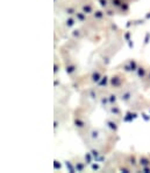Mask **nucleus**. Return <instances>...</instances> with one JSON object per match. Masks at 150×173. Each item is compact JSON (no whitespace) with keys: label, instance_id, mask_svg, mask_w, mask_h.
I'll return each instance as SVG.
<instances>
[{"label":"nucleus","instance_id":"nucleus-1","mask_svg":"<svg viewBox=\"0 0 150 173\" xmlns=\"http://www.w3.org/2000/svg\"><path fill=\"white\" fill-rule=\"evenodd\" d=\"M140 164L142 166H150V160L147 158V157H140Z\"/></svg>","mask_w":150,"mask_h":173},{"label":"nucleus","instance_id":"nucleus-2","mask_svg":"<svg viewBox=\"0 0 150 173\" xmlns=\"http://www.w3.org/2000/svg\"><path fill=\"white\" fill-rule=\"evenodd\" d=\"M100 77H101V74H100L99 71H94L92 75V81L93 82H99Z\"/></svg>","mask_w":150,"mask_h":173},{"label":"nucleus","instance_id":"nucleus-3","mask_svg":"<svg viewBox=\"0 0 150 173\" xmlns=\"http://www.w3.org/2000/svg\"><path fill=\"white\" fill-rule=\"evenodd\" d=\"M117 79H119V77H113V79H112L111 84L113 85V87H119V85H120V81Z\"/></svg>","mask_w":150,"mask_h":173},{"label":"nucleus","instance_id":"nucleus-4","mask_svg":"<svg viewBox=\"0 0 150 173\" xmlns=\"http://www.w3.org/2000/svg\"><path fill=\"white\" fill-rule=\"evenodd\" d=\"M137 73H138V77H142L143 79L144 76H145V69L144 68H137Z\"/></svg>","mask_w":150,"mask_h":173},{"label":"nucleus","instance_id":"nucleus-5","mask_svg":"<svg viewBox=\"0 0 150 173\" xmlns=\"http://www.w3.org/2000/svg\"><path fill=\"white\" fill-rule=\"evenodd\" d=\"M129 64H130V70H137V64L134 60L129 61Z\"/></svg>","mask_w":150,"mask_h":173},{"label":"nucleus","instance_id":"nucleus-6","mask_svg":"<svg viewBox=\"0 0 150 173\" xmlns=\"http://www.w3.org/2000/svg\"><path fill=\"white\" fill-rule=\"evenodd\" d=\"M83 11H84V13H92V7L90 6V5H85V6H83Z\"/></svg>","mask_w":150,"mask_h":173},{"label":"nucleus","instance_id":"nucleus-7","mask_svg":"<svg viewBox=\"0 0 150 173\" xmlns=\"http://www.w3.org/2000/svg\"><path fill=\"white\" fill-rule=\"evenodd\" d=\"M73 25H75V19L69 18L68 20H66V26H68V27H72Z\"/></svg>","mask_w":150,"mask_h":173},{"label":"nucleus","instance_id":"nucleus-8","mask_svg":"<svg viewBox=\"0 0 150 173\" xmlns=\"http://www.w3.org/2000/svg\"><path fill=\"white\" fill-rule=\"evenodd\" d=\"M130 96H132V95H130V92H126V94H122V96H121V100L126 102V101H128L129 98H130Z\"/></svg>","mask_w":150,"mask_h":173},{"label":"nucleus","instance_id":"nucleus-9","mask_svg":"<svg viewBox=\"0 0 150 173\" xmlns=\"http://www.w3.org/2000/svg\"><path fill=\"white\" fill-rule=\"evenodd\" d=\"M75 123H76V126H78V128H83V126H84V122H81L80 121V119H79V118H77V119H76V121H75Z\"/></svg>","mask_w":150,"mask_h":173},{"label":"nucleus","instance_id":"nucleus-10","mask_svg":"<svg viewBox=\"0 0 150 173\" xmlns=\"http://www.w3.org/2000/svg\"><path fill=\"white\" fill-rule=\"evenodd\" d=\"M76 16H77V19L79 21H84L85 20V15L83 13H76Z\"/></svg>","mask_w":150,"mask_h":173},{"label":"nucleus","instance_id":"nucleus-11","mask_svg":"<svg viewBox=\"0 0 150 173\" xmlns=\"http://www.w3.org/2000/svg\"><path fill=\"white\" fill-rule=\"evenodd\" d=\"M76 70V67L75 66H70V67H66V73L68 74H72L73 71Z\"/></svg>","mask_w":150,"mask_h":173},{"label":"nucleus","instance_id":"nucleus-12","mask_svg":"<svg viewBox=\"0 0 150 173\" xmlns=\"http://www.w3.org/2000/svg\"><path fill=\"white\" fill-rule=\"evenodd\" d=\"M114 7H121V0H112Z\"/></svg>","mask_w":150,"mask_h":173},{"label":"nucleus","instance_id":"nucleus-13","mask_svg":"<svg viewBox=\"0 0 150 173\" xmlns=\"http://www.w3.org/2000/svg\"><path fill=\"white\" fill-rule=\"evenodd\" d=\"M102 16H104V14H102V12H100V11H97V12L94 13V18L100 19V18H102Z\"/></svg>","mask_w":150,"mask_h":173},{"label":"nucleus","instance_id":"nucleus-14","mask_svg":"<svg viewBox=\"0 0 150 173\" xmlns=\"http://www.w3.org/2000/svg\"><path fill=\"white\" fill-rule=\"evenodd\" d=\"M121 9H122V11H125V12H127V11L129 9L128 4H123V5H121Z\"/></svg>","mask_w":150,"mask_h":173},{"label":"nucleus","instance_id":"nucleus-15","mask_svg":"<svg viewBox=\"0 0 150 173\" xmlns=\"http://www.w3.org/2000/svg\"><path fill=\"white\" fill-rule=\"evenodd\" d=\"M108 124H109V128H112L113 130H116L117 129V126H116V124L115 123H112V122H107Z\"/></svg>","mask_w":150,"mask_h":173},{"label":"nucleus","instance_id":"nucleus-16","mask_svg":"<svg viewBox=\"0 0 150 173\" xmlns=\"http://www.w3.org/2000/svg\"><path fill=\"white\" fill-rule=\"evenodd\" d=\"M112 112L117 115V113H120V109H119L117 106H114V108H112Z\"/></svg>","mask_w":150,"mask_h":173},{"label":"nucleus","instance_id":"nucleus-17","mask_svg":"<svg viewBox=\"0 0 150 173\" xmlns=\"http://www.w3.org/2000/svg\"><path fill=\"white\" fill-rule=\"evenodd\" d=\"M99 84L100 85H106V84H107V77H106V76H105V77H102V81L99 83Z\"/></svg>","mask_w":150,"mask_h":173},{"label":"nucleus","instance_id":"nucleus-18","mask_svg":"<svg viewBox=\"0 0 150 173\" xmlns=\"http://www.w3.org/2000/svg\"><path fill=\"white\" fill-rule=\"evenodd\" d=\"M76 168H77V170L78 171H83V168H84V165H81V164H76Z\"/></svg>","mask_w":150,"mask_h":173},{"label":"nucleus","instance_id":"nucleus-19","mask_svg":"<svg viewBox=\"0 0 150 173\" xmlns=\"http://www.w3.org/2000/svg\"><path fill=\"white\" fill-rule=\"evenodd\" d=\"M99 1H100V5H101L102 7L107 6V1H106V0H99Z\"/></svg>","mask_w":150,"mask_h":173},{"label":"nucleus","instance_id":"nucleus-20","mask_svg":"<svg viewBox=\"0 0 150 173\" xmlns=\"http://www.w3.org/2000/svg\"><path fill=\"white\" fill-rule=\"evenodd\" d=\"M115 100H116V98H115V95H111V103L112 104L115 102Z\"/></svg>","mask_w":150,"mask_h":173},{"label":"nucleus","instance_id":"nucleus-21","mask_svg":"<svg viewBox=\"0 0 150 173\" xmlns=\"http://www.w3.org/2000/svg\"><path fill=\"white\" fill-rule=\"evenodd\" d=\"M73 35H75V36H79V30H75Z\"/></svg>","mask_w":150,"mask_h":173},{"label":"nucleus","instance_id":"nucleus-22","mask_svg":"<svg viewBox=\"0 0 150 173\" xmlns=\"http://www.w3.org/2000/svg\"><path fill=\"white\" fill-rule=\"evenodd\" d=\"M149 36H150V34L148 33V34H147V36H145V43H148V40H149Z\"/></svg>","mask_w":150,"mask_h":173},{"label":"nucleus","instance_id":"nucleus-23","mask_svg":"<svg viewBox=\"0 0 150 173\" xmlns=\"http://www.w3.org/2000/svg\"><path fill=\"white\" fill-rule=\"evenodd\" d=\"M107 14H108V15H112V14H113V13H112V11H108V12H107Z\"/></svg>","mask_w":150,"mask_h":173}]
</instances>
